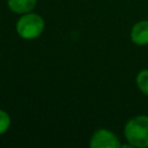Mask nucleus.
<instances>
[{
  "label": "nucleus",
  "instance_id": "f03ea898",
  "mask_svg": "<svg viewBox=\"0 0 148 148\" xmlns=\"http://www.w3.org/2000/svg\"><path fill=\"white\" fill-rule=\"evenodd\" d=\"M45 28L43 17L36 13L22 14L16 22V31L23 39H35L42 35Z\"/></svg>",
  "mask_w": 148,
  "mask_h": 148
},
{
  "label": "nucleus",
  "instance_id": "20e7f679",
  "mask_svg": "<svg viewBox=\"0 0 148 148\" xmlns=\"http://www.w3.org/2000/svg\"><path fill=\"white\" fill-rule=\"evenodd\" d=\"M131 40L140 46L148 44V20L139 21L132 27Z\"/></svg>",
  "mask_w": 148,
  "mask_h": 148
},
{
  "label": "nucleus",
  "instance_id": "0eeeda50",
  "mask_svg": "<svg viewBox=\"0 0 148 148\" xmlns=\"http://www.w3.org/2000/svg\"><path fill=\"white\" fill-rule=\"evenodd\" d=\"M10 126V117L9 114L5 111L0 109V135L6 133L8 131Z\"/></svg>",
  "mask_w": 148,
  "mask_h": 148
},
{
  "label": "nucleus",
  "instance_id": "f257e3e1",
  "mask_svg": "<svg viewBox=\"0 0 148 148\" xmlns=\"http://www.w3.org/2000/svg\"><path fill=\"white\" fill-rule=\"evenodd\" d=\"M124 135L132 147H148V116L131 118L125 125Z\"/></svg>",
  "mask_w": 148,
  "mask_h": 148
},
{
  "label": "nucleus",
  "instance_id": "7ed1b4c3",
  "mask_svg": "<svg viewBox=\"0 0 148 148\" xmlns=\"http://www.w3.org/2000/svg\"><path fill=\"white\" fill-rule=\"evenodd\" d=\"M89 146L91 148H120L119 139L109 130L99 128L90 138Z\"/></svg>",
  "mask_w": 148,
  "mask_h": 148
},
{
  "label": "nucleus",
  "instance_id": "39448f33",
  "mask_svg": "<svg viewBox=\"0 0 148 148\" xmlns=\"http://www.w3.org/2000/svg\"><path fill=\"white\" fill-rule=\"evenodd\" d=\"M8 7L13 13L16 14H27L32 12L37 0H8Z\"/></svg>",
  "mask_w": 148,
  "mask_h": 148
},
{
  "label": "nucleus",
  "instance_id": "423d86ee",
  "mask_svg": "<svg viewBox=\"0 0 148 148\" xmlns=\"http://www.w3.org/2000/svg\"><path fill=\"white\" fill-rule=\"evenodd\" d=\"M136 86L142 94L148 96V69H142L138 73Z\"/></svg>",
  "mask_w": 148,
  "mask_h": 148
}]
</instances>
